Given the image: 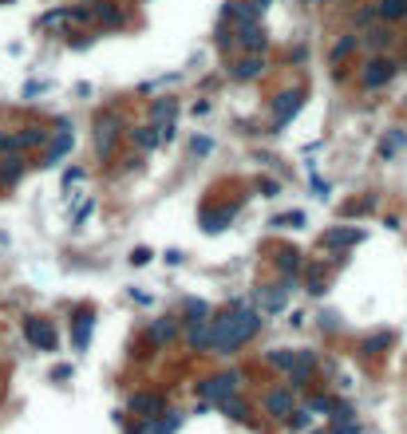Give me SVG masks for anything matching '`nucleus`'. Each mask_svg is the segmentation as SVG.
I'll list each match as a JSON object with an SVG mask.
<instances>
[{
	"label": "nucleus",
	"instance_id": "45",
	"mask_svg": "<svg viewBox=\"0 0 407 434\" xmlns=\"http://www.w3.org/2000/svg\"><path fill=\"white\" fill-rule=\"evenodd\" d=\"M91 209H95V202H83L79 209H75V217H72V221H75V225H83L87 217H91Z\"/></svg>",
	"mask_w": 407,
	"mask_h": 434
},
{
	"label": "nucleus",
	"instance_id": "10",
	"mask_svg": "<svg viewBox=\"0 0 407 434\" xmlns=\"http://www.w3.org/2000/svg\"><path fill=\"white\" fill-rule=\"evenodd\" d=\"M51 143L48 131H40V127H24V131L8 134V146H4V154H24V150H36V146Z\"/></svg>",
	"mask_w": 407,
	"mask_h": 434
},
{
	"label": "nucleus",
	"instance_id": "48",
	"mask_svg": "<svg viewBox=\"0 0 407 434\" xmlns=\"http://www.w3.org/2000/svg\"><path fill=\"white\" fill-rule=\"evenodd\" d=\"M40 91H48V83H36V79H32V83L24 87V95H28V99H32V95H40Z\"/></svg>",
	"mask_w": 407,
	"mask_h": 434
},
{
	"label": "nucleus",
	"instance_id": "21",
	"mask_svg": "<svg viewBox=\"0 0 407 434\" xmlns=\"http://www.w3.org/2000/svg\"><path fill=\"white\" fill-rule=\"evenodd\" d=\"M392 28H388V24H383V20H380V24H372V28H364V32H360V44H364V48H368V51H383V48H388V44H392Z\"/></svg>",
	"mask_w": 407,
	"mask_h": 434
},
{
	"label": "nucleus",
	"instance_id": "35",
	"mask_svg": "<svg viewBox=\"0 0 407 434\" xmlns=\"http://www.w3.org/2000/svg\"><path fill=\"white\" fill-rule=\"evenodd\" d=\"M285 422H289V431H293V434H305V431H309V422H312V410L301 407V410H293Z\"/></svg>",
	"mask_w": 407,
	"mask_h": 434
},
{
	"label": "nucleus",
	"instance_id": "13",
	"mask_svg": "<svg viewBox=\"0 0 407 434\" xmlns=\"http://www.w3.org/2000/svg\"><path fill=\"white\" fill-rule=\"evenodd\" d=\"M293 391L296 387H273L269 395H265V415H273V419H289L293 415Z\"/></svg>",
	"mask_w": 407,
	"mask_h": 434
},
{
	"label": "nucleus",
	"instance_id": "9",
	"mask_svg": "<svg viewBox=\"0 0 407 434\" xmlns=\"http://www.w3.org/2000/svg\"><path fill=\"white\" fill-rule=\"evenodd\" d=\"M301 103H305V95H301V91H281V95L273 99V131L289 127V122H293V115L301 111Z\"/></svg>",
	"mask_w": 407,
	"mask_h": 434
},
{
	"label": "nucleus",
	"instance_id": "25",
	"mask_svg": "<svg viewBox=\"0 0 407 434\" xmlns=\"http://www.w3.org/2000/svg\"><path fill=\"white\" fill-rule=\"evenodd\" d=\"M131 143H135L138 150H154V146L162 143V127H159V122H147V127H135V131H131Z\"/></svg>",
	"mask_w": 407,
	"mask_h": 434
},
{
	"label": "nucleus",
	"instance_id": "2",
	"mask_svg": "<svg viewBox=\"0 0 407 434\" xmlns=\"http://www.w3.org/2000/svg\"><path fill=\"white\" fill-rule=\"evenodd\" d=\"M237 387H241V371H222V375L202 379V383H198V395L218 407L222 399H234V395H237Z\"/></svg>",
	"mask_w": 407,
	"mask_h": 434
},
{
	"label": "nucleus",
	"instance_id": "34",
	"mask_svg": "<svg viewBox=\"0 0 407 434\" xmlns=\"http://www.w3.org/2000/svg\"><path fill=\"white\" fill-rule=\"evenodd\" d=\"M305 292H312V296H321V292H324V273H321V265H309V268H305Z\"/></svg>",
	"mask_w": 407,
	"mask_h": 434
},
{
	"label": "nucleus",
	"instance_id": "27",
	"mask_svg": "<svg viewBox=\"0 0 407 434\" xmlns=\"http://www.w3.org/2000/svg\"><path fill=\"white\" fill-rule=\"evenodd\" d=\"M376 13H380V20H383V24L407 20V0H376Z\"/></svg>",
	"mask_w": 407,
	"mask_h": 434
},
{
	"label": "nucleus",
	"instance_id": "19",
	"mask_svg": "<svg viewBox=\"0 0 407 434\" xmlns=\"http://www.w3.org/2000/svg\"><path fill=\"white\" fill-rule=\"evenodd\" d=\"M162 410H166V399H162V395H150V391L131 395V415H138V419H147V415H162Z\"/></svg>",
	"mask_w": 407,
	"mask_h": 434
},
{
	"label": "nucleus",
	"instance_id": "1",
	"mask_svg": "<svg viewBox=\"0 0 407 434\" xmlns=\"http://www.w3.org/2000/svg\"><path fill=\"white\" fill-rule=\"evenodd\" d=\"M261 308H225L222 316H214V348L218 355H234L261 332Z\"/></svg>",
	"mask_w": 407,
	"mask_h": 434
},
{
	"label": "nucleus",
	"instance_id": "33",
	"mask_svg": "<svg viewBox=\"0 0 407 434\" xmlns=\"http://www.w3.org/2000/svg\"><path fill=\"white\" fill-rule=\"evenodd\" d=\"M182 312H186V324H194V320H210V304L190 296V300L182 304Z\"/></svg>",
	"mask_w": 407,
	"mask_h": 434
},
{
	"label": "nucleus",
	"instance_id": "39",
	"mask_svg": "<svg viewBox=\"0 0 407 434\" xmlns=\"http://www.w3.org/2000/svg\"><path fill=\"white\" fill-rule=\"evenodd\" d=\"M190 150H194L198 158H206L214 150V138H210V134H194V138H190Z\"/></svg>",
	"mask_w": 407,
	"mask_h": 434
},
{
	"label": "nucleus",
	"instance_id": "32",
	"mask_svg": "<svg viewBox=\"0 0 407 434\" xmlns=\"http://www.w3.org/2000/svg\"><path fill=\"white\" fill-rule=\"evenodd\" d=\"M174 115H178V103H174V99H159V103L150 107V119L154 122H174Z\"/></svg>",
	"mask_w": 407,
	"mask_h": 434
},
{
	"label": "nucleus",
	"instance_id": "37",
	"mask_svg": "<svg viewBox=\"0 0 407 434\" xmlns=\"http://www.w3.org/2000/svg\"><path fill=\"white\" fill-rule=\"evenodd\" d=\"M265 360H269L273 367H285V371H289V367H293V360H296V351H289V348H273L269 355H265Z\"/></svg>",
	"mask_w": 407,
	"mask_h": 434
},
{
	"label": "nucleus",
	"instance_id": "49",
	"mask_svg": "<svg viewBox=\"0 0 407 434\" xmlns=\"http://www.w3.org/2000/svg\"><path fill=\"white\" fill-rule=\"evenodd\" d=\"M249 4H253V13L257 16H265V8H269V0H249Z\"/></svg>",
	"mask_w": 407,
	"mask_h": 434
},
{
	"label": "nucleus",
	"instance_id": "5",
	"mask_svg": "<svg viewBox=\"0 0 407 434\" xmlns=\"http://www.w3.org/2000/svg\"><path fill=\"white\" fill-rule=\"evenodd\" d=\"M119 131H123V119L107 111V115H99L95 119V146L103 158H115V143H119Z\"/></svg>",
	"mask_w": 407,
	"mask_h": 434
},
{
	"label": "nucleus",
	"instance_id": "29",
	"mask_svg": "<svg viewBox=\"0 0 407 434\" xmlns=\"http://www.w3.org/2000/svg\"><path fill=\"white\" fill-rule=\"evenodd\" d=\"M404 146H407V134H404V131H392V134L380 143V158H383V162H392L395 150H404Z\"/></svg>",
	"mask_w": 407,
	"mask_h": 434
},
{
	"label": "nucleus",
	"instance_id": "11",
	"mask_svg": "<svg viewBox=\"0 0 407 434\" xmlns=\"http://www.w3.org/2000/svg\"><path fill=\"white\" fill-rule=\"evenodd\" d=\"M364 241V230H356V225H336V230H328L321 237V249H333V253H344V249H352V245Z\"/></svg>",
	"mask_w": 407,
	"mask_h": 434
},
{
	"label": "nucleus",
	"instance_id": "8",
	"mask_svg": "<svg viewBox=\"0 0 407 434\" xmlns=\"http://www.w3.org/2000/svg\"><path fill=\"white\" fill-rule=\"evenodd\" d=\"M182 426V415L178 410H162V415H147V419L135 422V434H174Z\"/></svg>",
	"mask_w": 407,
	"mask_h": 434
},
{
	"label": "nucleus",
	"instance_id": "12",
	"mask_svg": "<svg viewBox=\"0 0 407 434\" xmlns=\"http://www.w3.org/2000/svg\"><path fill=\"white\" fill-rule=\"evenodd\" d=\"M234 44L246 56H253V51H265V44H269V36H265V28H261V20L257 24H237V36H234Z\"/></svg>",
	"mask_w": 407,
	"mask_h": 434
},
{
	"label": "nucleus",
	"instance_id": "31",
	"mask_svg": "<svg viewBox=\"0 0 407 434\" xmlns=\"http://www.w3.org/2000/svg\"><path fill=\"white\" fill-rule=\"evenodd\" d=\"M218 410H222V415H230V419H237V422H246L249 419V403H241V399H222V403H218Z\"/></svg>",
	"mask_w": 407,
	"mask_h": 434
},
{
	"label": "nucleus",
	"instance_id": "26",
	"mask_svg": "<svg viewBox=\"0 0 407 434\" xmlns=\"http://www.w3.org/2000/svg\"><path fill=\"white\" fill-rule=\"evenodd\" d=\"M147 339L154 344V348L170 344V339H178V320H154V324L147 328Z\"/></svg>",
	"mask_w": 407,
	"mask_h": 434
},
{
	"label": "nucleus",
	"instance_id": "42",
	"mask_svg": "<svg viewBox=\"0 0 407 434\" xmlns=\"http://www.w3.org/2000/svg\"><path fill=\"white\" fill-rule=\"evenodd\" d=\"M312 198H321V202H328V198H333V186H328V182H321L317 174H312Z\"/></svg>",
	"mask_w": 407,
	"mask_h": 434
},
{
	"label": "nucleus",
	"instance_id": "38",
	"mask_svg": "<svg viewBox=\"0 0 407 434\" xmlns=\"http://www.w3.org/2000/svg\"><path fill=\"white\" fill-rule=\"evenodd\" d=\"M356 44H360V36H344V40L333 48V63H340L344 56H352V51H356Z\"/></svg>",
	"mask_w": 407,
	"mask_h": 434
},
{
	"label": "nucleus",
	"instance_id": "40",
	"mask_svg": "<svg viewBox=\"0 0 407 434\" xmlns=\"http://www.w3.org/2000/svg\"><path fill=\"white\" fill-rule=\"evenodd\" d=\"M336 407H340V403H333L328 395H317V399L309 403V410H312V415H333Z\"/></svg>",
	"mask_w": 407,
	"mask_h": 434
},
{
	"label": "nucleus",
	"instance_id": "3",
	"mask_svg": "<svg viewBox=\"0 0 407 434\" xmlns=\"http://www.w3.org/2000/svg\"><path fill=\"white\" fill-rule=\"evenodd\" d=\"M293 289H301V284H296V277H281L277 284H261V289H257V308L265 316H277L285 308V300L293 296Z\"/></svg>",
	"mask_w": 407,
	"mask_h": 434
},
{
	"label": "nucleus",
	"instance_id": "46",
	"mask_svg": "<svg viewBox=\"0 0 407 434\" xmlns=\"http://www.w3.org/2000/svg\"><path fill=\"white\" fill-rule=\"evenodd\" d=\"M336 320H340L336 312H321V328H328V332H336V328H340Z\"/></svg>",
	"mask_w": 407,
	"mask_h": 434
},
{
	"label": "nucleus",
	"instance_id": "18",
	"mask_svg": "<svg viewBox=\"0 0 407 434\" xmlns=\"http://www.w3.org/2000/svg\"><path fill=\"white\" fill-rule=\"evenodd\" d=\"M91 8H95V24L99 28H123L127 24V13L111 0H91Z\"/></svg>",
	"mask_w": 407,
	"mask_h": 434
},
{
	"label": "nucleus",
	"instance_id": "44",
	"mask_svg": "<svg viewBox=\"0 0 407 434\" xmlns=\"http://www.w3.org/2000/svg\"><path fill=\"white\" fill-rule=\"evenodd\" d=\"M75 182H83V170H79V166H72V170H63V190H72Z\"/></svg>",
	"mask_w": 407,
	"mask_h": 434
},
{
	"label": "nucleus",
	"instance_id": "47",
	"mask_svg": "<svg viewBox=\"0 0 407 434\" xmlns=\"http://www.w3.org/2000/svg\"><path fill=\"white\" fill-rule=\"evenodd\" d=\"M51 379H72V363H60V367L51 371Z\"/></svg>",
	"mask_w": 407,
	"mask_h": 434
},
{
	"label": "nucleus",
	"instance_id": "23",
	"mask_svg": "<svg viewBox=\"0 0 407 434\" xmlns=\"http://www.w3.org/2000/svg\"><path fill=\"white\" fill-rule=\"evenodd\" d=\"M222 16H225V20H234V24H257V20H261V16L253 13L249 0H225Z\"/></svg>",
	"mask_w": 407,
	"mask_h": 434
},
{
	"label": "nucleus",
	"instance_id": "4",
	"mask_svg": "<svg viewBox=\"0 0 407 434\" xmlns=\"http://www.w3.org/2000/svg\"><path fill=\"white\" fill-rule=\"evenodd\" d=\"M395 72H399V63L388 60V56H372L368 63H364V72H360V83L368 87V91H380V87H388L395 79Z\"/></svg>",
	"mask_w": 407,
	"mask_h": 434
},
{
	"label": "nucleus",
	"instance_id": "15",
	"mask_svg": "<svg viewBox=\"0 0 407 434\" xmlns=\"http://www.w3.org/2000/svg\"><path fill=\"white\" fill-rule=\"evenodd\" d=\"M186 348H190V351L214 348V316H210V320H194V324H186Z\"/></svg>",
	"mask_w": 407,
	"mask_h": 434
},
{
	"label": "nucleus",
	"instance_id": "24",
	"mask_svg": "<svg viewBox=\"0 0 407 434\" xmlns=\"http://www.w3.org/2000/svg\"><path fill=\"white\" fill-rule=\"evenodd\" d=\"M24 170H28L24 154H4L0 158V182H4V186H16V182L24 178Z\"/></svg>",
	"mask_w": 407,
	"mask_h": 434
},
{
	"label": "nucleus",
	"instance_id": "41",
	"mask_svg": "<svg viewBox=\"0 0 407 434\" xmlns=\"http://www.w3.org/2000/svg\"><path fill=\"white\" fill-rule=\"evenodd\" d=\"M257 193H261V198H277V193H281V182H277V178H261Z\"/></svg>",
	"mask_w": 407,
	"mask_h": 434
},
{
	"label": "nucleus",
	"instance_id": "43",
	"mask_svg": "<svg viewBox=\"0 0 407 434\" xmlns=\"http://www.w3.org/2000/svg\"><path fill=\"white\" fill-rule=\"evenodd\" d=\"M150 257H154V253H150L147 245H138L135 253H131V265H135V268H143V265H150Z\"/></svg>",
	"mask_w": 407,
	"mask_h": 434
},
{
	"label": "nucleus",
	"instance_id": "16",
	"mask_svg": "<svg viewBox=\"0 0 407 434\" xmlns=\"http://www.w3.org/2000/svg\"><path fill=\"white\" fill-rule=\"evenodd\" d=\"M312 371H317V355H312L309 348H301L296 351V360H293V367H289V387H305L312 379Z\"/></svg>",
	"mask_w": 407,
	"mask_h": 434
},
{
	"label": "nucleus",
	"instance_id": "14",
	"mask_svg": "<svg viewBox=\"0 0 407 434\" xmlns=\"http://www.w3.org/2000/svg\"><path fill=\"white\" fill-rule=\"evenodd\" d=\"M234 214H237V205H206L198 221H202V230L206 233H222L225 225L234 221Z\"/></svg>",
	"mask_w": 407,
	"mask_h": 434
},
{
	"label": "nucleus",
	"instance_id": "20",
	"mask_svg": "<svg viewBox=\"0 0 407 434\" xmlns=\"http://www.w3.org/2000/svg\"><path fill=\"white\" fill-rule=\"evenodd\" d=\"M91 328H95V312H91V308H79V316H75V332H72L75 351H87V344H91Z\"/></svg>",
	"mask_w": 407,
	"mask_h": 434
},
{
	"label": "nucleus",
	"instance_id": "22",
	"mask_svg": "<svg viewBox=\"0 0 407 434\" xmlns=\"http://www.w3.org/2000/svg\"><path fill=\"white\" fill-rule=\"evenodd\" d=\"M273 265H277L281 277H301V268H305V253H296V249H277Z\"/></svg>",
	"mask_w": 407,
	"mask_h": 434
},
{
	"label": "nucleus",
	"instance_id": "17",
	"mask_svg": "<svg viewBox=\"0 0 407 434\" xmlns=\"http://www.w3.org/2000/svg\"><path fill=\"white\" fill-rule=\"evenodd\" d=\"M230 75H234L237 83L261 79V75H265V51H253V56H246V60H237L234 67H230Z\"/></svg>",
	"mask_w": 407,
	"mask_h": 434
},
{
	"label": "nucleus",
	"instance_id": "28",
	"mask_svg": "<svg viewBox=\"0 0 407 434\" xmlns=\"http://www.w3.org/2000/svg\"><path fill=\"white\" fill-rule=\"evenodd\" d=\"M388 344H392V332H388V328H383V332H372L368 339H364V344H360V355H380V351H388Z\"/></svg>",
	"mask_w": 407,
	"mask_h": 434
},
{
	"label": "nucleus",
	"instance_id": "7",
	"mask_svg": "<svg viewBox=\"0 0 407 434\" xmlns=\"http://www.w3.org/2000/svg\"><path fill=\"white\" fill-rule=\"evenodd\" d=\"M72 146H75L72 122H67V119H60V122H56V138L48 143V154H44V162H40V166H44V170H48V166H56V162H60L63 154H72Z\"/></svg>",
	"mask_w": 407,
	"mask_h": 434
},
{
	"label": "nucleus",
	"instance_id": "6",
	"mask_svg": "<svg viewBox=\"0 0 407 434\" xmlns=\"http://www.w3.org/2000/svg\"><path fill=\"white\" fill-rule=\"evenodd\" d=\"M24 336H28V344L40 348V351L60 348V332H56V324H51V320H40V316H28L24 320Z\"/></svg>",
	"mask_w": 407,
	"mask_h": 434
},
{
	"label": "nucleus",
	"instance_id": "36",
	"mask_svg": "<svg viewBox=\"0 0 407 434\" xmlns=\"http://www.w3.org/2000/svg\"><path fill=\"white\" fill-rule=\"evenodd\" d=\"M63 20H72V4H67V8H51V13H44L40 16V28H56V24H63Z\"/></svg>",
	"mask_w": 407,
	"mask_h": 434
},
{
	"label": "nucleus",
	"instance_id": "50",
	"mask_svg": "<svg viewBox=\"0 0 407 434\" xmlns=\"http://www.w3.org/2000/svg\"><path fill=\"white\" fill-rule=\"evenodd\" d=\"M0 4H4V0H0Z\"/></svg>",
	"mask_w": 407,
	"mask_h": 434
},
{
	"label": "nucleus",
	"instance_id": "30",
	"mask_svg": "<svg viewBox=\"0 0 407 434\" xmlns=\"http://www.w3.org/2000/svg\"><path fill=\"white\" fill-rule=\"evenodd\" d=\"M269 225H273V230H301V225H305V209H289V214H277Z\"/></svg>",
	"mask_w": 407,
	"mask_h": 434
}]
</instances>
